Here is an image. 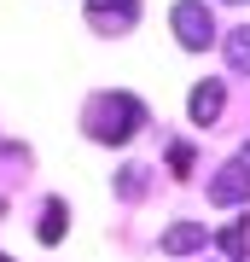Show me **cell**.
<instances>
[{
  "label": "cell",
  "instance_id": "1",
  "mask_svg": "<svg viewBox=\"0 0 250 262\" xmlns=\"http://www.w3.org/2000/svg\"><path fill=\"white\" fill-rule=\"evenodd\" d=\"M140 128H146V105L134 94H99L87 105V134L99 146H128Z\"/></svg>",
  "mask_w": 250,
  "mask_h": 262
},
{
  "label": "cell",
  "instance_id": "2",
  "mask_svg": "<svg viewBox=\"0 0 250 262\" xmlns=\"http://www.w3.org/2000/svg\"><path fill=\"white\" fill-rule=\"evenodd\" d=\"M169 24H175V35H180V47H186V53H204L210 41H215V12L204 6V0H175Z\"/></svg>",
  "mask_w": 250,
  "mask_h": 262
},
{
  "label": "cell",
  "instance_id": "3",
  "mask_svg": "<svg viewBox=\"0 0 250 262\" xmlns=\"http://www.w3.org/2000/svg\"><path fill=\"white\" fill-rule=\"evenodd\" d=\"M210 204H250V158H233L215 169V181H210Z\"/></svg>",
  "mask_w": 250,
  "mask_h": 262
},
{
  "label": "cell",
  "instance_id": "4",
  "mask_svg": "<svg viewBox=\"0 0 250 262\" xmlns=\"http://www.w3.org/2000/svg\"><path fill=\"white\" fill-rule=\"evenodd\" d=\"M210 245V227L204 222H175V227H163V256H192V251H204Z\"/></svg>",
  "mask_w": 250,
  "mask_h": 262
},
{
  "label": "cell",
  "instance_id": "5",
  "mask_svg": "<svg viewBox=\"0 0 250 262\" xmlns=\"http://www.w3.org/2000/svg\"><path fill=\"white\" fill-rule=\"evenodd\" d=\"M221 105H227L221 82H198V88H192V99H186V117H192L198 128H210V122L221 117Z\"/></svg>",
  "mask_w": 250,
  "mask_h": 262
},
{
  "label": "cell",
  "instance_id": "6",
  "mask_svg": "<svg viewBox=\"0 0 250 262\" xmlns=\"http://www.w3.org/2000/svg\"><path fill=\"white\" fill-rule=\"evenodd\" d=\"M87 18L99 24V29H111V24H134V18H140V0H87Z\"/></svg>",
  "mask_w": 250,
  "mask_h": 262
},
{
  "label": "cell",
  "instance_id": "7",
  "mask_svg": "<svg viewBox=\"0 0 250 262\" xmlns=\"http://www.w3.org/2000/svg\"><path fill=\"white\" fill-rule=\"evenodd\" d=\"M227 64L239 70V76H250V24H239V29H227Z\"/></svg>",
  "mask_w": 250,
  "mask_h": 262
},
{
  "label": "cell",
  "instance_id": "8",
  "mask_svg": "<svg viewBox=\"0 0 250 262\" xmlns=\"http://www.w3.org/2000/svg\"><path fill=\"white\" fill-rule=\"evenodd\" d=\"M35 239H41V245H58V239H64V204H58V198L41 210V227H35Z\"/></svg>",
  "mask_w": 250,
  "mask_h": 262
},
{
  "label": "cell",
  "instance_id": "9",
  "mask_svg": "<svg viewBox=\"0 0 250 262\" xmlns=\"http://www.w3.org/2000/svg\"><path fill=\"white\" fill-rule=\"evenodd\" d=\"M215 245H221V256H233V262H244V251H250V233H244V222H233V227H221V233H215Z\"/></svg>",
  "mask_w": 250,
  "mask_h": 262
},
{
  "label": "cell",
  "instance_id": "10",
  "mask_svg": "<svg viewBox=\"0 0 250 262\" xmlns=\"http://www.w3.org/2000/svg\"><path fill=\"white\" fill-rule=\"evenodd\" d=\"M117 192H122V198H128V204H134V198L146 192V169H122V181H117Z\"/></svg>",
  "mask_w": 250,
  "mask_h": 262
},
{
  "label": "cell",
  "instance_id": "11",
  "mask_svg": "<svg viewBox=\"0 0 250 262\" xmlns=\"http://www.w3.org/2000/svg\"><path fill=\"white\" fill-rule=\"evenodd\" d=\"M169 169H175V175H192V146H186V140L169 146Z\"/></svg>",
  "mask_w": 250,
  "mask_h": 262
},
{
  "label": "cell",
  "instance_id": "12",
  "mask_svg": "<svg viewBox=\"0 0 250 262\" xmlns=\"http://www.w3.org/2000/svg\"><path fill=\"white\" fill-rule=\"evenodd\" d=\"M0 262H12V256H0Z\"/></svg>",
  "mask_w": 250,
  "mask_h": 262
}]
</instances>
